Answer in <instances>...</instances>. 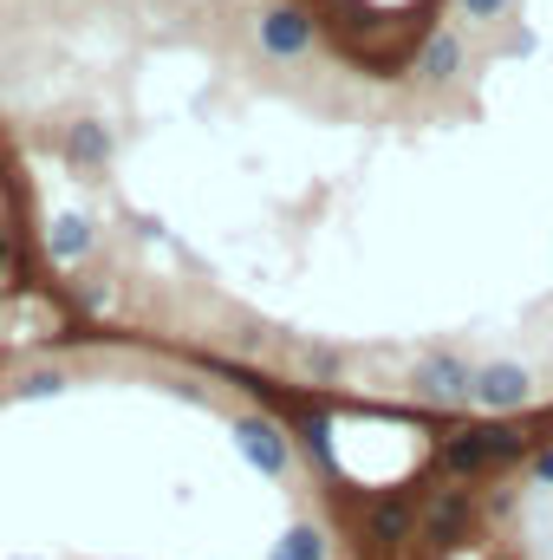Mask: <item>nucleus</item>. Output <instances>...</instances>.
I'll return each mask as SVG.
<instances>
[{
	"instance_id": "f257e3e1",
	"label": "nucleus",
	"mask_w": 553,
	"mask_h": 560,
	"mask_svg": "<svg viewBox=\"0 0 553 560\" xmlns=\"http://www.w3.org/2000/svg\"><path fill=\"white\" fill-rule=\"evenodd\" d=\"M528 450V430H515V423H475V430H456L449 443H443V469L449 476H489V469H502V463H515Z\"/></svg>"
},
{
	"instance_id": "f03ea898",
	"label": "nucleus",
	"mask_w": 553,
	"mask_h": 560,
	"mask_svg": "<svg viewBox=\"0 0 553 560\" xmlns=\"http://www.w3.org/2000/svg\"><path fill=\"white\" fill-rule=\"evenodd\" d=\"M469 405H475V411H489V418H508V411L534 405V372H528L521 359H495V365H475Z\"/></svg>"
},
{
	"instance_id": "7ed1b4c3",
	"label": "nucleus",
	"mask_w": 553,
	"mask_h": 560,
	"mask_svg": "<svg viewBox=\"0 0 553 560\" xmlns=\"http://www.w3.org/2000/svg\"><path fill=\"white\" fill-rule=\"evenodd\" d=\"M469 385H475V365L456 359V352H430V359L416 365V398H423V405L456 411V405H469Z\"/></svg>"
},
{
	"instance_id": "20e7f679",
	"label": "nucleus",
	"mask_w": 553,
	"mask_h": 560,
	"mask_svg": "<svg viewBox=\"0 0 553 560\" xmlns=\"http://www.w3.org/2000/svg\"><path fill=\"white\" fill-rule=\"evenodd\" d=\"M235 450H242L261 476H286V469H293V436L268 418H235Z\"/></svg>"
},
{
	"instance_id": "39448f33",
	"label": "nucleus",
	"mask_w": 553,
	"mask_h": 560,
	"mask_svg": "<svg viewBox=\"0 0 553 560\" xmlns=\"http://www.w3.org/2000/svg\"><path fill=\"white\" fill-rule=\"evenodd\" d=\"M255 39H261L268 59H299V52L313 46V13H306V7H268V13L255 20Z\"/></svg>"
},
{
	"instance_id": "423d86ee",
	"label": "nucleus",
	"mask_w": 553,
	"mask_h": 560,
	"mask_svg": "<svg viewBox=\"0 0 553 560\" xmlns=\"http://www.w3.org/2000/svg\"><path fill=\"white\" fill-rule=\"evenodd\" d=\"M462 528H469V495L462 489H443L430 502V515H423V541L430 548H449V541H462Z\"/></svg>"
},
{
	"instance_id": "0eeeda50",
	"label": "nucleus",
	"mask_w": 553,
	"mask_h": 560,
	"mask_svg": "<svg viewBox=\"0 0 553 560\" xmlns=\"http://www.w3.org/2000/svg\"><path fill=\"white\" fill-rule=\"evenodd\" d=\"M92 242H98V235H92V222H85V215H59V222L46 229V255H52L59 268L85 261V255H92Z\"/></svg>"
},
{
	"instance_id": "6e6552de",
	"label": "nucleus",
	"mask_w": 553,
	"mask_h": 560,
	"mask_svg": "<svg viewBox=\"0 0 553 560\" xmlns=\"http://www.w3.org/2000/svg\"><path fill=\"white\" fill-rule=\"evenodd\" d=\"M411 502H398V495H385V502H372V515H365V535L378 541V548H404L411 541Z\"/></svg>"
},
{
	"instance_id": "1a4fd4ad",
	"label": "nucleus",
	"mask_w": 553,
	"mask_h": 560,
	"mask_svg": "<svg viewBox=\"0 0 553 560\" xmlns=\"http://www.w3.org/2000/svg\"><path fill=\"white\" fill-rule=\"evenodd\" d=\"M268 560H332V541H326V528L293 522V528L274 541V555H268Z\"/></svg>"
},
{
	"instance_id": "9d476101",
	"label": "nucleus",
	"mask_w": 553,
	"mask_h": 560,
	"mask_svg": "<svg viewBox=\"0 0 553 560\" xmlns=\"http://www.w3.org/2000/svg\"><path fill=\"white\" fill-rule=\"evenodd\" d=\"M423 72L430 79H456L462 72V39L456 33H430L423 39Z\"/></svg>"
},
{
	"instance_id": "9b49d317",
	"label": "nucleus",
	"mask_w": 553,
	"mask_h": 560,
	"mask_svg": "<svg viewBox=\"0 0 553 560\" xmlns=\"http://www.w3.org/2000/svg\"><path fill=\"white\" fill-rule=\"evenodd\" d=\"M72 156H79V163H105V156H111V131H105V125H79V131H72Z\"/></svg>"
},
{
	"instance_id": "f8f14e48",
	"label": "nucleus",
	"mask_w": 553,
	"mask_h": 560,
	"mask_svg": "<svg viewBox=\"0 0 553 560\" xmlns=\"http://www.w3.org/2000/svg\"><path fill=\"white\" fill-rule=\"evenodd\" d=\"M20 392H26V398H59V392H66V372H52V365H46V372H26Z\"/></svg>"
},
{
	"instance_id": "ddd939ff",
	"label": "nucleus",
	"mask_w": 553,
	"mask_h": 560,
	"mask_svg": "<svg viewBox=\"0 0 553 560\" xmlns=\"http://www.w3.org/2000/svg\"><path fill=\"white\" fill-rule=\"evenodd\" d=\"M456 7H462L469 20H502V13H508L515 0H456Z\"/></svg>"
},
{
	"instance_id": "4468645a",
	"label": "nucleus",
	"mask_w": 553,
	"mask_h": 560,
	"mask_svg": "<svg viewBox=\"0 0 553 560\" xmlns=\"http://www.w3.org/2000/svg\"><path fill=\"white\" fill-rule=\"evenodd\" d=\"M528 476H534V489H553V450H534V463H528Z\"/></svg>"
},
{
	"instance_id": "2eb2a0df",
	"label": "nucleus",
	"mask_w": 553,
	"mask_h": 560,
	"mask_svg": "<svg viewBox=\"0 0 553 560\" xmlns=\"http://www.w3.org/2000/svg\"><path fill=\"white\" fill-rule=\"evenodd\" d=\"M0 261H7V242H0Z\"/></svg>"
}]
</instances>
